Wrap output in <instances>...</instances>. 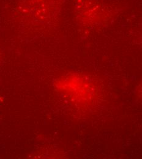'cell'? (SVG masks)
Returning <instances> with one entry per match:
<instances>
[{
  "label": "cell",
  "mask_w": 142,
  "mask_h": 159,
  "mask_svg": "<svg viewBox=\"0 0 142 159\" xmlns=\"http://www.w3.org/2000/svg\"><path fill=\"white\" fill-rule=\"evenodd\" d=\"M75 11L77 19L89 26L102 25L112 16L110 8L99 0H76Z\"/></svg>",
  "instance_id": "1"
},
{
  "label": "cell",
  "mask_w": 142,
  "mask_h": 159,
  "mask_svg": "<svg viewBox=\"0 0 142 159\" xmlns=\"http://www.w3.org/2000/svg\"><path fill=\"white\" fill-rule=\"evenodd\" d=\"M63 0H20L17 9L24 16L53 17L58 14Z\"/></svg>",
  "instance_id": "2"
}]
</instances>
